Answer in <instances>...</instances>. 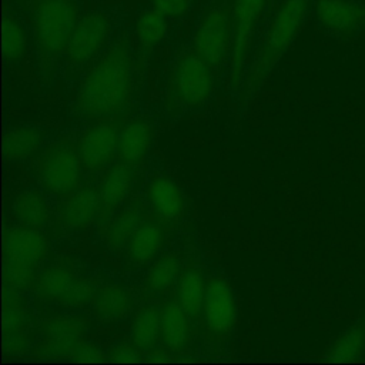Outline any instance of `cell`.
Instances as JSON below:
<instances>
[{"label": "cell", "instance_id": "1", "mask_svg": "<svg viewBox=\"0 0 365 365\" xmlns=\"http://www.w3.org/2000/svg\"><path fill=\"white\" fill-rule=\"evenodd\" d=\"M134 90L133 56L118 41L108 47L84 76L74 98V110L84 120L104 121L120 115Z\"/></svg>", "mask_w": 365, "mask_h": 365}, {"label": "cell", "instance_id": "2", "mask_svg": "<svg viewBox=\"0 0 365 365\" xmlns=\"http://www.w3.org/2000/svg\"><path fill=\"white\" fill-rule=\"evenodd\" d=\"M312 0H282L268 26L267 34L244 76V91L252 96L269 77L278 61L297 38Z\"/></svg>", "mask_w": 365, "mask_h": 365}, {"label": "cell", "instance_id": "3", "mask_svg": "<svg viewBox=\"0 0 365 365\" xmlns=\"http://www.w3.org/2000/svg\"><path fill=\"white\" fill-rule=\"evenodd\" d=\"M78 19L74 0H38L34 11V36L44 61H53L66 53Z\"/></svg>", "mask_w": 365, "mask_h": 365}, {"label": "cell", "instance_id": "4", "mask_svg": "<svg viewBox=\"0 0 365 365\" xmlns=\"http://www.w3.org/2000/svg\"><path fill=\"white\" fill-rule=\"evenodd\" d=\"M215 90V70L197 53L182 54L174 64L170 77V96L184 110L204 106Z\"/></svg>", "mask_w": 365, "mask_h": 365}, {"label": "cell", "instance_id": "5", "mask_svg": "<svg viewBox=\"0 0 365 365\" xmlns=\"http://www.w3.org/2000/svg\"><path fill=\"white\" fill-rule=\"evenodd\" d=\"M88 322L77 314H56L40 324V341L33 346L38 359H70L77 346L86 341Z\"/></svg>", "mask_w": 365, "mask_h": 365}, {"label": "cell", "instance_id": "6", "mask_svg": "<svg viewBox=\"0 0 365 365\" xmlns=\"http://www.w3.org/2000/svg\"><path fill=\"white\" fill-rule=\"evenodd\" d=\"M83 168L77 147L54 143L44 150L40 158V185L51 195H67L80 187Z\"/></svg>", "mask_w": 365, "mask_h": 365}, {"label": "cell", "instance_id": "7", "mask_svg": "<svg viewBox=\"0 0 365 365\" xmlns=\"http://www.w3.org/2000/svg\"><path fill=\"white\" fill-rule=\"evenodd\" d=\"M231 10L224 6H215L200 21L192 37V51L217 71L231 58Z\"/></svg>", "mask_w": 365, "mask_h": 365}, {"label": "cell", "instance_id": "8", "mask_svg": "<svg viewBox=\"0 0 365 365\" xmlns=\"http://www.w3.org/2000/svg\"><path fill=\"white\" fill-rule=\"evenodd\" d=\"M265 0H234L231 9L232 50L230 58V81L238 86L247 73L250 48Z\"/></svg>", "mask_w": 365, "mask_h": 365}, {"label": "cell", "instance_id": "9", "mask_svg": "<svg viewBox=\"0 0 365 365\" xmlns=\"http://www.w3.org/2000/svg\"><path fill=\"white\" fill-rule=\"evenodd\" d=\"M111 31V23L103 11H90L78 19L66 56L73 67H83L96 60L106 47Z\"/></svg>", "mask_w": 365, "mask_h": 365}, {"label": "cell", "instance_id": "10", "mask_svg": "<svg viewBox=\"0 0 365 365\" xmlns=\"http://www.w3.org/2000/svg\"><path fill=\"white\" fill-rule=\"evenodd\" d=\"M31 348L30 315L21 291L4 285L3 297V351L20 358Z\"/></svg>", "mask_w": 365, "mask_h": 365}, {"label": "cell", "instance_id": "11", "mask_svg": "<svg viewBox=\"0 0 365 365\" xmlns=\"http://www.w3.org/2000/svg\"><path fill=\"white\" fill-rule=\"evenodd\" d=\"M318 24L329 34L351 38L365 30V3L361 0H317Z\"/></svg>", "mask_w": 365, "mask_h": 365}, {"label": "cell", "instance_id": "12", "mask_svg": "<svg viewBox=\"0 0 365 365\" xmlns=\"http://www.w3.org/2000/svg\"><path fill=\"white\" fill-rule=\"evenodd\" d=\"M210 332L217 336L228 335L237 321V302L230 284L221 277L208 279L201 312Z\"/></svg>", "mask_w": 365, "mask_h": 365}, {"label": "cell", "instance_id": "13", "mask_svg": "<svg viewBox=\"0 0 365 365\" xmlns=\"http://www.w3.org/2000/svg\"><path fill=\"white\" fill-rule=\"evenodd\" d=\"M118 130L111 123L100 121L81 134L77 151L87 171H98L113 161L118 148Z\"/></svg>", "mask_w": 365, "mask_h": 365}, {"label": "cell", "instance_id": "14", "mask_svg": "<svg viewBox=\"0 0 365 365\" xmlns=\"http://www.w3.org/2000/svg\"><path fill=\"white\" fill-rule=\"evenodd\" d=\"M48 238L40 228L17 224L6 230L4 259L38 268L48 255Z\"/></svg>", "mask_w": 365, "mask_h": 365}, {"label": "cell", "instance_id": "15", "mask_svg": "<svg viewBox=\"0 0 365 365\" xmlns=\"http://www.w3.org/2000/svg\"><path fill=\"white\" fill-rule=\"evenodd\" d=\"M101 215L98 187L81 185L67 194L58 208V221L66 230H84Z\"/></svg>", "mask_w": 365, "mask_h": 365}, {"label": "cell", "instance_id": "16", "mask_svg": "<svg viewBox=\"0 0 365 365\" xmlns=\"http://www.w3.org/2000/svg\"><path fill=\"white\" fill-rule=\"evenodd\" d=\"M145 195L158 221L175 222L182 217L185 208L184 195L177 182L170 177L155 175L148 184Z\"/></svg>", "mask_w": 365, "mask_h": 365}, {"label": "cell", "instance_id": "17", "mask_svg": "<svg viewBox=\"0 0 365 365\" xmlns=\"http://www.w3.org/2000/svg\"><path fill=\"white\" fill-rule=\"evenodd\" d=\"M135 180L134 165L123 161L111 164L103 175L101 184L98 185L101 197V215L106 217L121 208L125 198L130 195Z\"/></svg>", "mask_w": 365, "mask_h": 365}, {"label": "cell", "instance_id": "18", "mask_svg": "<svg viewBox=\"0 0 365 365\" xmlns=\"http://www.w3.org/2000/svg\"><path fill=\"white\" fill-rule=\"evenodd\" d=\"M78 278L80 275L70 264L53 262L38 271L31 289L43 302L61 304Z\"/></svg>", "mask_w": 365, "mask_h": 365}, {"label": "cell", "instance_id": "19", "mask_svg": "<svg viewBox=\"0 0 365 365\" xmlns=\"http://www.w3.org/2000/svg\"><path fill=\"white\" fill-rule=\"evenodd\" d=\"M191 336V317L175 299H168L160 307V341L171 352L187 348Z\"/></svg>", "mask_w": 365, "mask_h": 365}, {"label": "cell", "instance_id": "20", "mask_svg": "<svg viewBox=\"0 0 365 365\" xmlns=\"http://www.w3.org/2000/svg\"><path fill=\"white\" fill-rule=\"evenodd\" d=\"M93 317L103 324H114L124 319L133 308L130 291L115 282H107L96 288L91 299Z\"/></svg>", "mask_w": 365, "mask_h": 365}, {"label": "cell", "instance_id": "21", "mask_svg": "<svg viewBox=\"0 0 365 365\" xmlns=\"http://www.w3.org/2000/svg\"><path fill=\"white\" fill-rule=\"evenodd\" d=\"M165 244V231L158 221H143L125 245L130 264L145 267L154 262Z\"/></svg>", "mask_w": 365, "mask_h": 365}, {"label": "cell", "instance_id": "22", "mask_svg": "<svg viewBox=\"0 0 365 365\" xmlns=\"http://www.w3.org/2000/svg\"><path fill=\"white\" fill-rule=\"evenodd\" d=\"M153 128L147 120L133 118L118 130L117 157L130 165H138L150 153Z\"/></svg>", "mask_w": 365, "mask_h": 365}, {"label": "cell", "instance_id": "23", "mask_svg": "<svg viewBox=\"0 0 365 365\" xmlns=\"http://www.w3.org/2000/svg\"><path fill=\"white\" fill-rule=\"evenodd\" d=\"M11 212L17 224L40 230L51 218V207L47 197L34 188L23 190L14 197Z\"/></svg>", "mask_w": 365, "mask_h": 365}, {"label": "cell", "instance_id": "24", "mask_svg": "<svg viewBox=\"0 0 365 365\" xmlns=\"http://www.w3.org/2000/svg\"><path fill=\"white\" fill-rule=\"evenodd\" d=\"M208 281L204 272L197 267H187L181 271L175 284L174 299L191 317L197 318L202 312Z\"/></svg>", "mask_w": 365, "mask_h": 365}, {"label": "cell", "instance_id": "25", "mask_svg": "<svg viewBox=\"0 0 365 365\" xmlns=\"http://www.w3.org/2000/svg\"><path fill=\"white\" fill-rule=\"evenodd\" d=\"M365 355V314L345 328L327 348L324 356L329 361L346 362Z\"/></svg>", "mask_w": 365, "mask_h": 365}, {"label": "cell", "instance_id": "26", "mask_svg": "<svg viewBox=\"0 0 365 365\" xmlns=\"http://www.w3.org/2000/svg\"><path fill=\"white\" fill-rule=\"evenodd\" d=\"M44 145V134L33 125H16L4 135V157L21 163L36 155Z\"/></svg>", "mask_w": 365, "mask_h": 365}, {"label": "cell", "instance_id": "27", "mask_svg": "<svg viewBox=\"0 0 365 365\" xmlns=\"http://www.w3.org/2000/svg\"><path fill=\"white\" fill-rule=\"evenodd\" d=\"M130 341L141 351L151 352L160 341V308L154 304L140 307L131 319Z\"/></svg>", "mask_w": 365, "mask_h": 365}, {"label": "cell", "instance_id": "28", "mask_svg": "<svg viewBox=\"0 0 365 365\" xmlns=\"http://www.w3.org/2000/svg\"><path fill=\"white\" fill-rule=\"evenodd\" d=\"M182 269L181 258L175 252L160 255L154 262L150 264L144 277L145 291L153 295L164 294L171 287H175Z\"/></svg>", "mask_w": 365, "mask_h": 365}, {"label": "cell", "instance_id": "29", "mask_svg": "<svg viewBox=\"0 0 365 365\" xmlns=\"http://www.w3.org/2000/svg\"><path fill=\"white\" fill-rule=\"evenodd\" d=\"M140 205L130 204L118 208L106 228V241L113 250L125 248L127 242L143 222Z\"/></svg>", "mask_w": 365, "mask_h": 365}, {"label": "cell", "instance_id": "30", "mask_svg": "<svg viewBox=\"0 0 365 365\" xmlns=\"http://www.w3.org/2000/svg\"><path fill=\"white\" fill-rule=\"evenodd\" d=\"M168 17L161 14L158 10L143 11L135 21V36L143 50L150 51L158 46L168 31Z\"/></svg>", "mask_w": 365, "mask_h": 365}, {"label": "cell", "instance_id": "31", "mask_svg": "<svg viewBox=\"0 0 365 365\" xmlns=\"http://www.w3.org/2000/svg\"><path fill=\"white\" fill-rule=\"evenodd\" d=\"M27 51V34L21 24L13 19L6 17L3 21V54L7 63L20 61Z\"/></svg>", "mask_w": 365, "mask_h": 365}, {"label": "cell", "instance_id": "32", "mask_svg": "<svg viewBox=\"0 0 365 365\" xmlns=\"http://www.w3.org/2000/svg\"><path fill=\"white\" fill-rule=\"evenodd\" d=\"M94 282L87 277H80L73 289L68 292V295L64 298V301L60 304L64 308L68 309H80L91 304V299L96 292Z\"/></svg>", "mask_w": 365, "mask_h": 365}, {"label": "cell", "instance_id": "33", "mask_svg": "<svg viewBox=\"0 0 365 365\" xmlns=\"http://www.w3.org/2000/svg\"><path fill=\"white\" fill-rule=\"evenodd\" d=\"M141 351L130 342H118L107 352V359L114 362H137L141 359Z\"/></svg>", "mask_w": 365, "mask_h": 365}, {"label": "cell", "instance_id": "34", "mask_svg": "<svg viewBox=\"0 0 365 365\" xmlns=\"http://www.w3.org/2000/svg\"><path fill=\"white\" fill-rule=\"evenodd\" d=\"M153 7L165 17H180L190 9L191 0H151Z\"/></svg>", "mask_w": 365, "mask_h": 365}, {"label": "cell", "instance_id": "35", "mask_svg": "<svg viewBox=\"0 0 365 365\" xmlns=\"http://www.w3.org/2000/svg\"><path fill=\"white\" fill-rule=\"evenodd\" d=\"M107 356V354H104L94 342H88V341H83L77 349L73 354L71 361H77V362H101L104 361Z\"/></svg>", "mask_w": 365, "mask_h": 365}]
</instances>
